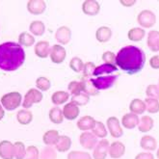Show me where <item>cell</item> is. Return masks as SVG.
<instances>
[{"label":"cell","instance_id":"cell-31","mask_svg":"<svg viewBox=\"0 0 159 159\" xmlns=\"http://www.w3.org/2000/svg\"><path fill=\"white\" fill-rule=\"evenodd\" d=\"M64 114H63V110L58 107L55 106L50 109L49 111V120H51V123L55 125H59L62 124L64 120Z\"/></svg>","mask_w":159,"mask_h":159},{"label":"cell","instance_id":"cell-32","mask_svg":"<svg viewBox=\"0 0 159 159\" xmlns=\"http://www.w3.org/2000/svg\"><path fill=\"white\" fill-rule=\"evenodd\" d=\"M81 83L83 85V93H85L86 95L90 96H97L98 93V90L96 89V87L93 85V83L91 81V78H87V77H84L81 80Z\"/></svg>","mask_w":159,"mask_h":159},{"label":"cell","instance_id":"cell-29","mask_svg":"<svg viewBox=\"0 0 159 159\" xmlns=\"http://www.w3.org/2000/svg\"><path fill=\"white\" fill-rule=\"evenodd\" d=\"M16 120L17 121L22 125H29L33 120V114L32 112L28 109H22L20 110L16 114Z\"/></svg>","mask_w":159,"mask_h":159},{"label":"cell","instance_id":"cell-53","mask_svg":"<svg viewBox=\"0 0 159 159\" xmlns=\"http://www.w3.org/2000/svg\"><path fill=\"white\" fill-rule=\"evenodd\" d=\"M157 86H158V88H159V79H158V85H157Z\"/></svg>","mask_w":159,"mask_h":159},{"label":"cell","instance_id":"cell-51","mask_svg":"<svg viewBox=\"0 0 159 159\" xmlns=\"http://www.w3.org/2000/svg\"><path fill=\"white\" fill-rule=\"evenodd\" d=\"M4 115H5V112H4L3 106L0 104V120H1L4 118Z\"/></svg>","mask_w":159,"mask_h":159},{"label":"cell","instance_id":"cell-48","mask_svg":"<svg viewBox=\"0 0 159 159\" xmlns=\"http://www.w3.org/2000/svg\"><path fill=\"white\" fill-rule=\"evenodd\" d=\"M149 66L154 70H159V55H154L149 59Z\"/></svg>","mask_w":159,"mask_h":159},{"label":"cell","instance_id":"cell-37","mask_svg":"<svg viewBox=\"0 0 159 159\" xmlns=\"http://www.w3.org/2000/svg\"><path fill=\"white\" fill-rule=\"evenodd\" d=\"M40 159H57L56 148L51 146H46L40 152Z\"/></svg>","mask_w":159,"mask_h":159},{"label":"cell","instance_id":"cell-8","mask_svg":"<svg viewBox=\"0 0 159 159\" xmlns=\"http://www.w3.org/2000/svg\"><path fill=\"white\" fill-rule=\"evenodd\" d=\"M110 143L108 140L102 139L97 144L93 152V159H106L107 154L109 152Z\"/></svg>","mask_w":159,"mask_h":159},{"label":"cell","instance_id":"cell-5","mask_svg":"<svg viewBox=\"0 0 159 159\" xmlns=\"http://www.w3.org/2000/svg\"><path fill=\"white\" fill-rule=\"evenodd\" d=\"M137 21L144 28H152L156 23V16L151 10H143L137 16Z\"/></svg>","mask_w":159,"mask_h":159},{"label":"cell","instance_id":"cell-11","mask_svg":"<svg viewBox=\"0 0 159 159\" xmlns=\"http://www.w3.org/2000/svg\"><path fill=\"white\" fill-rule=\"evenodd\" d=\"M55 39L61 45L68 44L71 40V30L68 26L59 27L55 33Z\"/></svg>","mask_w":159,"mask_h":159},{"label":"cell","instance_id":"cell-33","mask_svg":"<svg viewBox=\"0 0 159 159\" xmlns=\"http://www.w3.org/2000/svg\"><path fill=\"white\" fill-rule=\"evenodd\" d=\"M29 31L32 33L34 36L41 37L44 34L45 32V25L43 21L41 20H34L30 23L29 25Z\"/></svg>","mask_w":159,"mask_h":159},{"label":"cell","instance_id":"cell-54","mask_svg":"<svg viewBox=\"0 0 159 159\" xmlns=\"http://www.w3.org/2000/svg\"><path fill=\"white\" fill-rule=\"evenodd\" d=\"M158 51H159V43H158Z\"/></svg>","mask_w":159,"mask_h":159},{"label":"cell","instance_id":"cell-7","mask_svg":"<svg viewBox=\"0 0 159 159\" xmlns=\"http://www.w3.org/2000/svg\"><path fill=\"white\" fill-rule=\"evenodd\" d=\"M106 125L112 137L120 138L123 136L124 130L120 126V123L117 117H109L106 120Z\"/></svg>","mask_w":159,"mask_h":159},{"label":"cell","instance_id":"cell-16","mask_svg":"<svg viewBox=\"0 0 159 159\" xmlns=\"http://www.w3.org/2000/svg\"><path fill=\"white\" fill-rule=\"evenodd\" d=\"M50 45L48 41H39L35 45V54L39 58H48L50 54Z\"/></svg>","mask_w":159,"mask_h":159},{"label":"cell","instance_id":"cell-10","mask_svg":"<svg viewBox=\"0 0 159 159\" xmlns=\"http://www.w3.org/2000/svg\"><path fill=\"white\" fill-rule=\"evenodd\" d=\"M79 142L80 145L86 149H93L97 146L98 142V137L90 131H84L79 136Z\"/></svg>","mask_w":159,"mask_h":159},{"label":"cell","instance_id":"cell-44","mask_svg":"<svg viewBox=\"0 0 159 159\" xmlns=\"http://www.w3.org/2000/svg\"><path fill=\"white\" fill-rule=\"evenodd\" d=\"M24 159H40L39 148L35 146H29L26 148V155Z\"/></svg>","mask_w":159,"mask_h":159},{"label":"cell","instance_id":"cell-43","mask_svg":"<svg viewBox=\"0 0 159 159\" xmlns=\"http://www.w3.org/2000/svg\"><path fill=\"white\" fill-rule=\"evenodd\" d=\"M68 159H93V157L88 152L72 151L69 152Z\"/></svg>","mask_w":159,"mask_h":159},{"label":"cell","instance_id":"cell-49","mask_svg":"<svg viewBox=\"0 0 159 159\" xmlns=\"http://www.w3.org/2000/svg\"><path fill=\"white\" fill-rule=\"evenodd\" d=\"M135 159H154V155L149 152H140L135 156Z\"/></svg>","mask_w":159,"mask_h":159},{"label":"cell","instance_id":"cell-21","mask_svg":"<svg viewBox=\"0 0 159 159\" xmlns=\"http://www.w3.org/2000/svg\"><path fill=\"white\" fill-rule=\"evenodd\" d=\"M140 146L143 149L148 152H153L157 148V142L155 138H153L151 135H145L141 138L140 141Z\"/></svg>","mask_w":159,"mask_h":159},{"label":"cell","instance_id":"cell-42","mask_svg":"<svg viewBox=\"0 0 159 159\" xmlns=\"http://www.w3.org/2000/svg\"><path fill=\"white\" fill-rule=\"evenodd\" d=\"M70 68L75 72H81L83 71L84 63L81 58L79 57H73L70 61Z\"/></svg>","mask_w":159,"mask_h":159},{"label":"cell","instance_id":"cell-20","mask_svg":"<svg viewBox=\"0 0 159 159\" xmlns=\"http://www.w3.org/2000/svg\"><path fill=\"white\" fill-rule=\"evenodd\" d=\"M112 37V30L108 26H100L96 31V39L98 42L104 43L110 41Z\"/></svg>","mask_w":159,"mask_h":159},{"label":"cell","instance_id":"cell-17","mask_svg":"<svg viewBox=\"0 0 159 159\" xmlns=\"http://www.w3.org/2000/svg\"><path fill=\"white\" fill-rule=\"evenodd\" d=\"M125 146L121 142L116 141V142H113L112 144H110L108 154L110 155L111 158L119 159L125 154Z\"/></svg>","mask_w":159,"mask_h":159},{"label":"cell","instance_id":"cell-24","mask_svg":"<svg viewBox=\"0 0 159 159\" xmlns=\"http://www.w3.org/2000/svg\"><path fill=\"white\" fill-rule=\"evenodd\" d=\"M153 125H154V120L152 117L143 116L141 119H140L138 129H139V131L147 133L148 131H151V130L153 128Z\"/></svg>","mask_w":159,"mask_h":159},{"label":"cell","instance_id":"cell-1","mask_svg":"<svg viewBox=\"0 0 159 159\" xmlns=\"http://www.w3.org/2000/svg\"><path fill=\"white\" fill-rule=\"evenodd\" d=\"M146 63V55L142 49L134 45H126L116 55V66L132 75L141 71Z\"/></svg>","mask_w":159,"mask_h":159},{"label":"cell","instance_id":"cell-30","mask_svg":"<svg viewBox=\"0 0 159 159\" xmlns=\"http://www.w3.org/2000/svg\"><path fill=\"white\" fill-rule=\"evenodd\" d=\"M145 36H146L145 29L140 27L131 28L127 33L128 40H130L131 42H141L144 39Z\"/></svg>","mask_w":159,"mask_h":159},{"label":"cell","instance_id":"cell-15","mask_svg":"<svg viewBox=\"0 0 159 159\" xmlns=\"http://www.w3.org/2000/svg\"><path fill=\"white\" fill-rule=\"evenodd\" d=\"M79 113H80L79 106L74 104L73 102L70 101L69 103H66V105H64L63 114H64V117L67 120H75L79 116Z\"/></svg>","mask_w":159,"mask_h":159},{"label":"cell","instance_id":"cell-35","mask_svg":"<svg viewBox=\"0 0 159 159\" xmlns=\"http://www.w3.org/2000/svg\"><path fill=\"white\" fill-rule=\"evenodd\" d=\"M146 110L151 114H156L159 112V100L155 98H147L145 99Z\"/></svg>","mask_w":159,"mask_h":159},{"label":"cell","instance_id":"cell-36","mask_svg":"<svg viewBox=\"0 0 159 159\" xmlns=\"http://www.w3.org/2000/svg\"><path fill=\"white\" fill-rule=\"evenodd\" d=\"M92 132L98 138L105 139L107 136V128L105 127V125L103 123H101V121H97L95 127L92 129Z\"/></svg>","mask_w":159,"mask_h":159},{"label":"cell","instance_id":"cell-28","mask_svg":"<svg viewBox=\"0 0 159 159\" xmlns=\"http://www.w3.org/2000/svg\"><path fill=\"white\" fill-rule=\"evenodd\" d=\"M71 147V139L67 135H61L58 143L55 145L56 151L59 152H66Z\"/></svg>","mask_w":159,"mask_h":159},{"label":"cell","instance_id":"cell-3","mask_svg":"<svg viewBox=\"0 0 159 159\" xmlns=\"http://www.w3.org/2000/svg\"><path fill=\"white\" fill-rule=\"evenodd\" d=\"M22 101V97L18 92L8 93L1 98V105L8 111H13L20 107Z\"/></svg>","mask_w":159,"mask_h":159},{"label":"cell","instance_id":"cell-46","mask_svg":"<svg viewBox=\"0 0 159 159\" xmlns=\"http://www.w3.org/2000/svg\"><path fill=\"white\" fill-rule=\"evenodd\" d=\"M97 66L93 62H86L84 64L83 68V75L84 77L90 78L92 75H93V71H95Z\"/></svg>","mask_w":159,"mask_h":159},{"label":"cell","instance_id":"cell-52","mask_svg":"<svg viewBox=\"0 0 159 159\" xmlns=\"http://www.w3.org/2000/svg\"><path fill=\"white\" fill-rule=\"evenodd\" d=\"M156 156H157V158L159 159V148H158V151L156 152Z\"/></svg>","mask_w":159,"mask_h":159},{"label":"cell","instance_id":"cell-40","mask_svg":"<svg viewBox=\"0 0 159 159\" xmlns=\"http://www.w3.org/2000/svg\"><path fill=\"white\" fill-rule=\"evenodd\" d=\"M36 86H37V88H38L40 91L46 92V91H48L50 89L51 82L49 81L48 78L41 76L39 78H37V80H36Z\"/></svg>","mask_w":159,"mask_h":159},{"label":"cell","instance_id":"cell-19","mask_svg":"<svg viewBox=\"0 0 159 159\" xmlns=\"http://www.w3.org/2000/svg\"><path fill=\"white\" fill-rule=\"evenodd\" d=\"M139 121H140V119L138 115L133 114L131 112L124 115V117L121 118V125H123L125 128H127V129L135 128L139 125Z\"/></svg>","mask_w":159,"mask_h":159},{"label":"cell","instance_id":"cell-26","mask_svg":"<svg viewBox=\"0 0 159 159\" xmlns=\"http://www.w3.org/2000/svg\"><path fill=\"white\" fill-rule=\"evenodd\" d=\"M129 110L131 113L136 115H141L146 111L145 101L140 98H134L129 104Z\"/></svg>","mask_w":159,"mask_h":159},{"label":"cell","instance_id":"cell-13","mask_svg":"<svg viewBox=\"0 0 159 159\" xmlns=\"http://www.w3.org/2000/svg\"><path fill=\"white\" fill-rule=\"evenodd\" d=\"M0 157L2 159H13L15 157V146L7 140L0 142Z\"/></svg>","mask_w":159,"mask_h":159},{"label":"cell","instance_id":"cell-45","mask_svg":"<svg viewBox=\"0 0 159 159\" xmlns=\"http://www.w3.org/2000/svg\"><path fill=\"white\" fill-rule=\"evenodd\" d=\"M146 93L148 98H155L159 100V88L157 85H154V84H151L147 87L146 90Z\"/></svg>","mask_w":159,"mask_h":159},{"label":"cell","instance_id":"cell-50","mask_svg":"<svg viewBox=\"0 0 159 159\" xmlns=\"http://www.w3.org/2000/svg\"><path fill=\"white\" fill-rule=\"evenodd\" d=\"M120 3L125 7H132L136 3V0H120Z\"/></svg>","mask_w":159,"mask_h":159},{"label":"cell","instance_id":"cell-6","mask_svg":"<svg viewBox=\"0 0 159 159\" xmlns=\"http://www.w3.org/2000/svg\"><path fill=\"white\" fill-rule=\"evenodd\" d=\"M43 96L41 91L32 88L25 93L24 99L22 102V106L24 109H29L30 107H32L34 103H39V102H41L43 100Z\"/></svg>","mask_w":159,"mask_h":159},{"label":"cell","instance_id":"cell-12","mask_svg":"<svg viewBox=\"0 0 159 159\" xmlns=\"http://www.w3.org/2000/svg\"><path fill=\"white\" fill-rule=\"evenodd\" d=\"M82 12L86 16H97L100 12V5L96 0H85L82 3Z\"/></svg>","mask_w":159,"mask_h":159},{"label":"cell","instance_id":"cell-47","mask_svg":"<svg viewBox=\"0 0 159 159\" xmlns=\"http://www.w3.org/2000/svg\"><path fill=\"white\" fill-rule=\"evenodd\" d=\"M102 61L104 64H110V65H116V55L112 51H105L101 56Z\"/></svg>","mask_w":159,"mask_h":159},{"label":"cell","instance_id":"cell-14","mask_svg":"<svg viewBox=\"0 0 159 159\" xmlns=\"http://www.w3.org/2000/svg\"><path fill=\"white\" fill-rule=\"evenodd\" d=\"M46 9V3L43 0H30L27 3V10L30 14L38 16L42 15Z\"/></svg>","mask_w":159,"mask_h":159},{"label":"cell","instance_id":"cell-27","mask_svg":"<svg viewBox=\"0 0 159 159\" xmlns=\"http://www.w3.org/2000/svg\"><path fill=\"white\" fill-rule=\"evenodd\" d=\"M70 99V93L65 91H57L51 96V101L54 105L65 104Z\"/></svg>","mask_w":159,"mask_h":159},{"label":"cell","instance_id":"cell-38","mask_svg":"<svg viewBox=\"0 0 159 159\" xmlns=\"http://www.w3.org/2000/svg\"><path fill=\"white\" fill-rule=\"evenodd\" d=\"M89 101H90V97L86 95L85 93H80L78 95L72 96L71 98V102H73L77 106H85L86 104L89 103Z\"/></svg>","mask_w":159,"mask_h":159},{"label":"cell","instance_id":"cell-2","mask_svg":"<svg viewBox=\"0 0 159 159\" xmlns=\"http://www.w3.org/2000/svg\"><path fill=\"white\" fill-rule=\"evenodd\" d=\"M24 61L25 52L18 43L6 42L0 44V70H16L22 66Z\"/></svg>","mask_w":159,"mask_h":159},{"label":"cell","instance_id":"cell-23","mask_svg":"<svg viewBox=\"0 0 159 159\" xmlns=\"http://www.w3.org/2000/svg\"><path fill=\"white\" fill-rule=\"evenodd\" d=\"M59 132L55 129H51L46 131L43 136V141L46 146H55L59 141Z\"/></svg>","mask_w":159,"mask_h":159},{"label":"cell","instance_id":"cell-34","mask_svg":"<svg viewBox=\"0 0 159 159\" xmlns=\"http://www.w3.org/2000/svg\"><path fill=\"white\" fill-rule=\"evenodd\" d=\"M18 43L21 46H25V48H30L35 43V38L34 36L28 32H22L18 36Z\"/></svg>","mask_w":159,"mask_h":159},{"label":"cell","instance_id":"cell-22","mask_svg":"<svg viewBox=\"0 0 159 159\" xmlns=\"http://www.w3.org/2000/svg\"><path fill=\"white\" fill-rule=\"evenodd\" d=\"M147 43L148 48L152 52L158 51V43H159V31L157 30H152L148 34Z\"/></svg>","mask_w":159,"mask_h":159},{"label":"cell","instance_id":"cell-25","mask_svg":"<svg viewBox=\"0 0 159 159\" xmlns=\"http://www.w3.org/2000/svg\"><path fill=\"white\" fill-rule=\"evenodd\" d=\"M118 70V67L116 65H110V64H102L100 66L97 67L95 71H93V75L96 77L102 76L103 74H109L114 71Z\"/></svg>","mask_w":159,"mask_h":159},{"label":"cell","instance_id":"cell-18","mask_svg":"<svg viewBox=\"0 0 159 159\" xmlns=\"http://www.w3.org/2000/svg\"><path fill=\"white\" fill-rule=\"evenodd\" d=\"M97 120L91 116H83L77 120V127L81 131H90L96 125Z\"/></svg>","mask_w":159,"mask_h":159},{"label":"cell","instance_id":"cell-9","mask_svg":"<svg viewBox=\"0 0 159 159\" xmlns=\"http://www.w3.org/2000/svg\"><path fill=\"white\" fill-rule=\"evenodd\" d=\"M50 59L54 64H62L67 57V51L61 44H54L50 49Z\"/></svg>","mask_w":159,"mask_h":159},{"label":"cell","instance_id":"cell-41","mask_svg":"<svg viewBox=\"0 0 159 159\" xmlns=\"http://www.w3.org/2000/svg\"><path fill=\"white\" fill-rule=\"evenodd\" d=\"M68 90H69L70 95H72V96H75L80 93H83V85H82L81 81H71V82H70L69 86H68Z\"/></svg>","mask_w":159,"mask_h":159},{"label":"cell","instance_id":"cell-4","mask_svg":"<svg viewBox=\"0 0 159 159\" xmlns=\"http://www.w3.org/2000/svg\"><path fill=\"white\" fill-rule=\"evenodd\" d=\"M117 78H118L117 75H104V76H98L97 78H91V81L97 90L103 91L113 87L117 81Z\"/></svg>","mask_w":159,"mask_h":159},{"label":"cell","instance_id":"cell-39","mask_svg":"<svg viewBox=\"0 0 159 159\" xmlns=\"http://www.w3.org/2000/svg\"><path fill=\"white\" fill-rule=\"evenodd\" d=\"M15 146V158L16 159H24L26 155V148L22 142L17 141L14 144Z\"/></svg>","mask_w":159,"mask_h":159}]
</instances>
